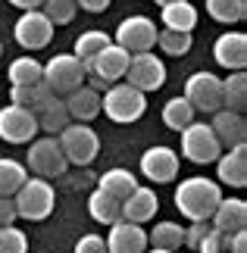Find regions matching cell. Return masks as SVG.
Masks as SVG:
<instances>
[{"instance_id":"obj_1","label":"cell","mask_w":247,"mask_h":253,"mask_svg":"<svg viewBox=\"0 0 247 253\" xmlns=\"http://www.w3.org/2000/svg\"><path fill=\"white\" fill-rule=\"evenodd\" d=\"M222 200V188L219 181L206 178V175H191V178H182V184L175 188V210L182 212L185 219H210L213 210L219 207Z\"/></svg>"},{"instance_id":"obj_2","label":"cell","mask_w":247,"mask_h":253,"mask_svg":"<svg viewBox=\"0 0 247 253\" xmlns=\"http://www.w3.org/2000/svg\"><path fill=\"white\" fill-rule=\"evenodd\" d=\"M100 113H106V119L116 125H132L147 113V94L128 82H116L100 94Z\"/></svg>"},{"instance_id":"obj_3","label":"cell","mask_w":247,"mask_h":253,"mask_svg":"<svg viewBox=\"0 0 247 253\" xmlns=\"http://www.w3.org/2000/svg\"><path fill=\"white\" fill-rule=\"evenodd\" d=\"M13 203H16V212L19 219H28V222H41L53 212L56 207V191L50 178H25L22 188L13 194Z\"/></svg>"},{"instance_id":"obj_4","label":"cell","mask_w":247,"mask_h":253,"mask_svg":"<svg viewBox=\"0 0 247 253\" xmlns=\"http://www.w3.org/2000/svg\"><path fill=\"white\" fill-rule=\"evenodd\" d=\"M56 141H60V150L69 166H91L100 153V138L88 122H69L56 134Z\"/></svg>"},{"instance_id":"obj_5","label":"cell","mask_w":247,"mask_h":253,"mask_svg":"<svg viewBox=\"0 0 247 253\" xmlns=\"http://www.w3.org/2000/svg\"><path fill=\"white\" fill-rule=\"evenodd\" d=\"M85 66L78 56L72 53H56L50 56V60L44 63V69H41V82L50 87V91L56 97H66L69 91H75L78 84H85Z\"/></svg>"},{"instance_id":"obj_6","label":"cell","mask_w":247,"mask_h":253,"mask_svg":"<svg viewBox=\"0 0 247 253\" xmlns=\"http://www.w3.org/2000/svg\"><path fill=\"white\" fill-rule=\"evenodd\" d=\"M182 134V157L194 166H206V163H216L222 153V144L216 141L213 128L206 122H188Z\"/></svg>"},{"instance_id":"obj_7","label":"cell","mask_w":247,"mask_h":253,"mask_svg":"<svg viewBox=\"0 0 247 253\" xmlns=\"http://www.w3.org/2000/svg\"><path fill=\"white\" fill-rule=\"evenodd\" d=\"M28 166L38 178H56V175H63L69 169V163L60 150V141L53 138V134H47V138H35L28 141V157H25Z\"/></svg>"},{"instance_id":"obj_8","label":"cell","mask_w":247,"mask_h":253,"mask_svg":"<svg viewBox=\"0 0 247 253\" xmlns=\"http://www.w3.org/2000/svg\"><path fill=\"white\" fill-rule=\"evenodd\" d=\"M185 100L194 106V113H216L222 110V79L213 72H194L185 82Z\"/></svg>"},{"instance_id":"obj_9","label":"cell","mask_w":247,"mask_h":253,"mask_svg":"<svg viewBox=\"0 0 247 253\" xmlns=\"http://www.w3.org/2000/svg\"><path fill=\"white\" fill-rule=\"evenodd\" d=\"M132 87H138V91L150 94V91H160V87L166 84V66L156 53L144 50V53H132V60H128V69H125V79Z\"/></svg>"},{"instance_id":"obj_10","label":"cell","mask_w":247,"mask_h":253,"mask_svg":"<svg viewBox=\"0 0 247 253\" xmlns=\"http://www.w3.org/2000/svg\"><path fill=\"white\" fill-rule=\"evenodd\" d=\"M122 50L128 53H144V50H153L156 44V22L147 16H128L116 25V41Z\"/></svg>"},{"instance_id":"obj_11","label":"cell","mask_w":247,"mask_h":253,"mask_svg":"<svg viewBox=\"0 0 247 253\" xmlns=\"http://www.w3.org/2000/svg\"><path fill=\"white\" fill-rule=\"evenodd\" d=\"M41 131L38 128V116L25 106H16V103H6L0 110V138L6 144H28L35 141V134Z\"/></svg>"},{"instance_id":"obj_12","label":"cell","mask_w":247,"mask_h":253,"mask_svg":"<svg viewBox=\"0 0 247 253\" xmlns=\"http://www.w3.org/2000/svg\"><path fill=\"white\" fill-rule=\"evenodd\" d=\"M53 28L56 25L41 13V9H25V13L19 16L13 35H16V44L19 47H25V50H41V47L50 44Z\"/></svg>"},{"instance_id":"obj_13","label":"cell","mask_w":247,"mask_h":253,"mask_svg":"<svg viewBox=\"0 0 247 253\" xmlns=\"http://www.w3.org/2000/svg\"><path fill=\"white\" fill-rule=\"evenodd\" d=\"M179 166H182L179 153L172 147H166V144H156V147L144 150V157H141V175L156 184H169L179 175Z\"/></svg>"},{"instance_id":"obj_14","label":"cell","mask_w":247,"mask_h":253,"mask_svg":"<svg viewBox=\"0 0 247 253\" xmlns=\"http://www.w3.org/2000/svg\"><path fill=\"white\" fill-rule=\"evenodd\" d=\"M128 60H132V53L128 50H122L119 44H106L100 53L94 56L91 63L85 66V72H91V75H100L103 82H110V84H116V82H122L125 79V69H128Z\"/></svg>"},{"instance_id":"obj_15","label":"cell","mask_w":247,"mask_h":253,"mask_svg":"<svg viewBox=\"0 0 247 253\" xmlns=\"http://www.w3.org/2000/svg\"><path fill=\"white\" fill-rule=\"evenodd\" d=\"M147 250V231L138 222L116 219L106 235V253H144Z\"/></svg>"},{"instance_id":"obj_16","label":"cell","mask_w":247,"mask_h":253,"mask_svg":"<svg viewBox=\"0 0 247 253\" xmlns=\"http://www.w3.org/2000/svg\"><path fill=\"white\" fill-rule=\"evenodd\" d=\"M213 56L222 69L229 72H238L247 66V35L244 32H225L216 38L213 44Z\"/></svg>"},{"instance_id":"obj_17","label":"cell","mask_w":247,"mask_h":253,"mask_svg":"<svg viewBox=\"0 0 247 253\" xmlns=\"http://www.w3.org/2000/svg\"><path fill=\"white\" fill-rule=\"evenodd\" d=\"M210 128L216 134V141L222 144V150L235 147V144H247V122H244V113H235V110H216L213 113V122Z\"/></svg>"},{"instance_id":"obj_18","label":"cell","mask_w":247,"mask_h":253,"mask_svg":"<svg viewBox=\"0 0 247 253\" xmlns=\"http://www.w3.org/2000/svg\"><path fill=\"white\" fill-rule=\"evenodd\" d=\"M216 175L229 188H244L247 184V144H235V147L222 150L216 160Z\"/></svg>"},{"instance_id":"obj_19","label":"cell","mask_w":247,"mask_h":253,"mask_svg":"<svg viewBox=\"0 0 247 253\" xmlns=\"http://www.w3.org/2000/svg\"><path fill=\"white\" fill-rule=\"evenodd\" d=\"M63 103L72 122H91L100 116V91H94L88 84H78L75 91H69L63 97Z\"/></svg>"},{"instance_id":"obj_20","label":"cell","mask_w":247,"mask_h":253,"mask_svg":"<svg viewBox=\"0 0 247 253\" xmlns=\"http://www.w3.org/2000/svg\"><path fill=\"white\" fill-rule=\"evenodd\" d=\"M210 222L219 235H235V231L247 228V203L238 197H222L219 207L213 210Z\"/></svg>"},{"instance_id":"obj_21","label":"cell","mask_w":247,"mask_h":253,"mask_svg":"<svg viewBox=\"0 0 247 253\" xmlns=\"http://www.w3.org/2000/svg\"><path fill=\"white\" fill-rule=\"evenodd\" d=\"M156 210H160V197H156L150 188H141V184H138V188L122 200V219L138 222V225L150 222L156 216Z\"/></svg>"},{"instance_id":"obj_22","label":"cell","mask_w":247,"mask_h":253,"mask_svg":"<svg viewBox=\"0 0 247 253\" xmlns=\"http://www.w3.org/2000/svg\"><path fill=\"white\" fill-rule=\"evenodd\" d=\"M53 100H56V94L44 82H38V84H13V91H9V103L25 106V110H32L35 116L41 110H47Z\"/></svg>"},{"instance_id":"obj_23","label":"cell","mask_w":247,"mask_h":253,"mask_svg":"<svg viewBox=\"0 0 247 253\" xmlns=\"http://www.w3.org/2000/svg\"><path fill=\"white\" fill-rule=\"evenodd\" d=\"M163 13V28H172V32H194L197 25V6L191 3V0H172V3L160 6Z\"/></svg>"},{"instance_id":"obj_24","label":"cell","mask_w":247,"mask_h":253,"mask_svg":"<svg viewBox=\"0 0 247 253\" xmlns=\"http://www.w3.org/2000/svg\"><path fill=\"white\" fill-rule=\"evenodd\" d=\"M88 212L100 225H113L116 219H122V200H116L110 194H103L100 188H94V194L88 197Z\"/></svg>"},{"instance_id":"obj_25","label":"cell","mask_w":247,"mask_h":253,"mask_svg":"<svg viewBox=\"0 0 247 253\" xmlns=\"http://www.w3.org/2000/svg\"><path fill=\"white\" fill-rule=\"evenodd\" d=\"M97 188L103 194H110V197H116V200H125L128 194L138 188V178L128 169H106L100 178H97Z\"/></svg>"},{"instance_id":"obj_26","label":"cell","mask_w":247,"mask_h":253,"mask_svg":"<svg viewBox=\"0 0 247 253\" xmlns=\"http://www.w3.org/2000/svg\"><path fill=\"white\" fill-rule=\"evenodd\" d=\"M147 247L182 250V247H185V228L179 225V222H156L153 231L147 235Z\"/></svg>"},{"instance_id":"obj_27","label":"cell","mask_w":247,"mask_h":253,"mask_svg":"<svg viewBox=\"0 0 247 253\" xmlns=\"http://www.w3.org/2000/svg\"><path fill=\"white\" fill-rule=\"evenodd\" d=\"M222 106L225 110H235V113H244V106H247V75H244V69L232 72L229 79H222Z\"/></svg>"},{"instance_id":"obj_28","label":"cell","mask_w":247,"mask_h":253,"mask_svg":"<svg viewBox=\"0 0 247 253\" xmlns=\"http://www.w3.org/2000/svg\"><path fill=\"white\" fill-rule=\"evenodd\" d=\"M106 44H110V35H103V32H97V28H91V32H82V35L75 38L72 56H78V60H82V66H88Z\"/></svg>"},{"instance_id":"obj_29","label":"cell","mask_w":247,"mask_h":253,"mask_svg":"<svg viewBox=\"0 0 247 253\" xmlns=\"http://www.w3.org/2000/svg\"><path fill=\"white\" fill-rule=\"evenodd\" d=\"M206 16L222 25L241 22L247 16V0H206Z\"/></svg>"},{"instance_id":"obj_30","label":"cell","mask_w":247,"mask_h":253,"mask_svg":"<svg viewBox=\"0 0 247 253\" xmlns=\"http://www.w3.org/2000/svg\"><path fill=\"white\" fill-rule=\"evenodd\" d=\"M25 178H28V169L19 160H9V157L0 160V197H13Z\"/></svg>"},{"instance_id":"obj_31","label":"cell","mask_w":247,"mask_h":253,"mask_svg":"<svg viewBox=\"0 0 247 253\" xmlns=\"http://www.w3.org/2000/svg\"><path fill=\"white\" fill-rule=\"evenodd\" d=\"M69 122H72V119H69V113H66L63 97H56V100H53L50 106H47V110L38 113V128L47 131V134H53V138H56V134H60V131L66 128Z\"/></svg>"},{"instance_id":"obj_32","label":"cell","mask_w":247,"mask_h":253,"mask_svg":"<svg viewBox=\"0 0 247 253\" xmlns=\"http://www.w3.org/2000/svg\"><path fill=\"white\" fill-rule=\"evenodd\" d=\"M41 69L44 63H38L35 56H16L13 63H9V82L13 84H38L41 82Z\"/></svg>"},{"instance_id":"obj_33","label":"cell","mask_w":247,"mask_h":253,"mask_svg":"<svg viewBox=\"0 0 247 253\" xmlns=\"http://www.w3.org/2000/svg\"><path fill=\"white\" fill-rule=\"evenodd\" d=\"M163 122H166V128L182 131L188 122H194V106L188 103L185 97H172V100H166V106H163Z\"/></svg>"},{"instance_id":"obj_34","label":"cell","mask_w":247,"mask_h":253,"mask_svg":"<svg viewBox=\"0 0 247 253\" xmlns=\"http://www.w3.org/2000/svg\"><path fill=\"white\" fill-rule=\"evenodd\" d=\"M191 44H194L191 32H172V28H160V32H156V44H153V47H160V50L169 53V56H185L188 50H191Z\"/></svg>"},{"instance_id":"obj_35","label":"cell","mask_w":247,"mask_h":253,"mask_svg":"<svg viewBox=\"0 0 247 253\" xmlns=\"http://www.w3.org/2000/svg\"><path fill=\"white\" fill-rule=\"evenodd\" d=\"M41 13L50 19L53 25H69L75 19V13H78V3L75 0H44Z\"/></svg>"},{"instance_id":"obj_36","label":"cell","mask_w":247,"mask_h":253,"mask_svg":"<svg viewBox=\"0 0 247 253\" xmlns=\"http://www.w3.org/2000/svg\"><path fill=\"white\" fill-rule=\"evenodd\" d=\"M0 253H28V238L16 225H0Z\"/></svg>"},{"instance_id":"obj_37","label":"cell","mask_w":247,"mask_h":253,"mask_svg":"<svg viewBox=\"0 0 247 253\" xmlns=\"http://www.w3.org/2000/svg\"><path fill=\"white\" fill-rule=\"evenodd\" d=\"M225 247H222V235L216 228H210L206 235L197 241V247H194V253H222Z\"/></svg>"},{"instance_id":"obj_38","label":"cell","mask_w":247,"mask_h":253,"mask_svg":"<svg viewBox=\"0 0 247 253\" xmlns=\"http://www.w3.org/2000/svg\"><path fill=\"white\" fill-rule=\"evenodd\" d=\"M72 253H106V241L100 235H85V238L75 241Z\"/></svg>"},{"instance_id":"obj_39","label":"cell","mask_w":247,"mask_h":253,"mask_svg":"<svg viewBox=\"0 0 247 253\" xmlns=\"http://www.w3.org/2000/svg\"><path fill=\"white\" fill-rule=\"evenodd\" d=\"M19 212H16V203L13 197H0V225H16Z\"/></svg>"},{"instance_id":"obj_40","label":"cell","mask_w":247,"mask_h":253,"mask_svg":"<svg viewBox=\"0 0 247 253\" xmlns=\"http://www.w3.org/2000/svg\"><path fill=\"white\" fill-rule=\"evenodd\" d=\"M82 9H88V13H103V9H110L113 0H75Z\"/></svg>"},{"instance_id":"obj_41","label":"cell","mask_w":247,"mask_h":253,"mask_svg":"<svg viewBox=\"0 0 247 253\" xmlns=\"http://www.w3.org/2000/svg\"><path fill=\"white\" fill-rule=\"evenodd\" d=\"M6 3H13V6H19V9L25 13V9H41L44 0H6Z\"/></svg>"},{"instance_id":"obj_42","label":"cell","mask_w":247,"mask_h":253,"mask_svg":"<svg viewBox=\"0 0 247 253\" xmlns=\"http://www.w3.org/2000/svg\"><path fill=\"white\" fill-rule=\"evenodd\" d=\"M144 253H175V250H160V247H153V250H144Z\"/></svg>"},{"instance_id":"obj_43","label":"cell","mask_w":247,"mask_h":253,"mask_svg":"<svg viewBox=\"0 0 247 253\" xmlns=\"http://www.w3.org/2000/svg\"><path fill=\"white\" fill-rule=\"evenodd\" d=\"M153 3H160V6H166V3H172V0H153Z\"/></svg>"},{"instance_id":"obj_44","label":"cell","mask_w":247,"mask_h":253,"mask_svg":"<svg viewBox=\"0 0 247 253\" xmlns=\"http://www.w3.org/2000/svg\"><path fill=\"white\" fill-rule=\"evenodd\" d=\"M0 56H3V44H0Z\"/></svg>"}]
</instances>
